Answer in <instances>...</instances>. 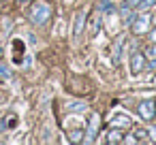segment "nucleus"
<instances>
[{
	"label": "nucleus",
	"instance_id": "1",
	"mask_svg": "<svg viewBox=\"0 0 156 145\" xmlns=\"http://www.w3.org/2000/svg\"><path fill=\"white\" fill-rule=\"evenodd\" d=\"M49 15H51V7H49L47 2H37V5L32 7V11H30V19H32V24H37V26H43V24L49 19Z\"/></svg>",
	"mask_w": 156,
	"mask_h": 145
},
{
	"label": "nucleus",
	"instance_id": "2",
	"mask_svg": "<svg viewBox=\"0 0 156 145\" xmlns=\"http://www.w3.org/2000/svg\"><path fill=\"white\" fill-rule=\"evenodd\" d=\"M139 115H141V119H145V122H150L152 117H156V100H141L139 102Z\"/></svg>",
	"mask_w": 156,
	"mask_h": 145
},
{
	"label": "nucleus",
	"instance_id": "3",
	"mask_svg": "<svg viewBox=\"0 0 156 145\" xmlns=\"http://www.w3.org/2000/svg\"><path fill=\"white\" fill-rule=\"evenodd\" d=\"M143 68H145V56L139 54V51H135V54L130 56V71L137 75V73H141Z\"/></svg>",
	"mask_w": 156,
	"mask_h": 145
},
{
	"label": "nucleus",
	"instance_id": "4",
	"mask_svg": "<svg viewBox=\"0 0 156 145\" xmlns=\"http://www.w3.org/2000/svg\"><path fill=\"white\" fill-rule=\"evenodd\" d=\"M147 24H150V15H139L135 22H133V32L135 34H141L147 30Z\"/></svg>",
	"mask_w": 156,
	"mask_h": 145
},
{
	"label": "nucleus",
	"instance_id": "5",
	"mask_svg": "<svg viewBox=\"0 0 156 145\" xmlns=\"http://www.w3.org/2000/svg\"><path fill=\"white\" fill-rule=\"evenodd\" d=\"M98 115L94 113L92 117H90V124H88V136H86V143H92L94 139H96V130H98Z\"/></svg>",
	"mask_w": 156,
	"mask_h": 145
},
{
	"label": "nucleus",
	"instance_id": "6",
	"mask_svg": "<svg viewBox=\"0 0 156 145\" xmlns=\"http://www.w3.org/2000/svg\"><path fill=\"white\" fill-rule=\"evenodd\" d=\"M111 126L113 128H126V126H130V117L128 115H118V117L111 119Z\"/></svg>",
	"mask_w": 156,
	"mask_h": 145
},
{
	"label": "nucleus",
	"instance_id": "7",
	"mask_svg": "<svg viewBox=\"0 0 156 145\" xmlns=\"http://www.w3.org/2000/svg\"><path fill=\"white\" fill-rule=\"evenodd\" d=\"M122 43H124V36L120 34V36L115 39V43H113V51H111V56H113V62H120V49H122Z\"/></svg>",
	"mask_w": 156,
	"mask_h": 145
},
{
	"label": "nucleus",
	"instance_id": "8",
	"mask_svg": "<svg viewBox=\"0 0 156 145\" xmlns=\"http://www.w3.org/2000/svg\"><path fill=\"white\" fill-rule=\"evenodd\" d=\"M83 22H86V13H79V15H77V19H75V28H73V32H75V34H79V32H81Z\"/></svg>",
	"mask_w": 156,
	"mask_h": 145
},
{
	"label": "nucleus",
	"instance_id": "9",
	"mask_svg": "<svg viewBox=\"0 0 156 145\" xmlns=\"http://www.w3.org/2000/svg\"><path fill=\"white\" fill-rule=\"evenodd\" d=\"M98 26H101V15H96V17L92 19V24H90V34H92V36L98 32Z\"/></svg>",
	"mask_w": 156,
	"mask_h": 145
},
{
	"label": "nucleus",
	"instance_id": "10",
	"mask_svg": "<svg viewBox=\"0 0 156 145\" xmlns=\"http://www.w3.org/2000/svg\"><path fill=\"white\" fill-rule=\"evenodd\" d=\"M86 107H88L86 102H69L66 109H69V111H86Z\"/></svg>",
	"mask_w": 156,
	"mask_h": 145
},
{
	"label": "nucleus",
	"instance_id": "11",
	"mask_svg": "<svg viewBox=\"0 0 156 145\" xmlns=\"http://www.w3.org/2000/svg\"><path fill=\"white\" fill-rule=\"evenodd\" d=\"M13 47H15V51H17V56H15V62H20V51L24 54V43H22V41H13Z\"/></svg>",
	"mask_w": 156,
	"mask_h": 145
},
{
	"label": "nucleus",
	"instance_id": "12",
	"mask_svg": "<svg viewBox=\"0 0 156 145\" xmlns=\"http://www.w3.org/2000/svg\"><path fill=\"white\" fill-rule=\"evenodd\" d=\"M109 143H118V141H122V134L118 132V130H111L109 132V139H107Z\"/></svg>",
	"mask_w": 156,
	"mask_h": 145
},
{
	"label": "nucleus",
	"instance_id": "13",
	"mask_svg": "<svg viewBox=\"0 0 156 145\" xmlns=\"http://www.w3.org/2000/svg\"><path fill=\"white\" fill-rule=\"evenodd\" d=\"M137 5H139V9H150V7L156 5V0H141V2H137Z\"/></svg>",
	"mask_w": 156,
	"mask_h": 145
},
{
	"label": "nucleus",
	"instance_id": "14",
	"mask_svg": "<svg viewBox=\"0 0 156 145\" xmlns=\"http://www.w3.org/2000/svg\"><path fill=\"white\" fill-rule=\"evenodd\" d=\"M9 75H11V71H9L5 64H0V77H9Z\"/></svg>",
	"mask_w": 156,
	"mask_h": 145
},
{
	"label": "nucleus",
	"instance_id": "15",
	"mask_svg": "<svg viewBox=\"0 0 156 145\" xmlns=\"http://www.w3.org/2000/svg\"><path fill=\"white\" fill-rule=\"evenodd\" d=\"M71 139H73L75 143H77V141H81V132H79V130H75V132H71Z\"/></svg>",
	"mask_w": 156,
	"mask_h": 145
},
{
	"label": "nucleus",
	"instance_id": "16",
	"mask_svg": "<svg viewBox=\"0 0 156 145\" xmlns=\"http://www.w3.org/2000/svg\"><path fill=\"white\" fill-rule=\"evenodd\" d=\"M147 56H150V58H156V47H150V49H147Z\"/></svg>",
	"mask_w": 156,
	"mask_h": 145
},
{
	"label": "nucleus",
	"instance_id": "17",
	"mask_svg": "<svg viewBox=\"0 0 156 145\" xmlns=\"http://www.w3.org/2000/svg\"><path fill=\"white\" fill-rule=\"evenodd\" d=\"M135 134H137V139H143V136H145V130H141V128H139Z\"/></svg>",
	"mask_w": 156,
	"mask_h": 145
},
{
	"label": "nucleus",
	"instance_id": "18",
	"mask_svg": "<svg viewBox=\"0 0 156 145\" xmlns=\"http://www.w3.org/2000/svg\"><path fill=\"white\" fill-rule=\"evenodd\" d=\"M124 2H126V7H135V5L139 2V0H124Z\"/></svg>",
	"mask_w": 156,
	"mask_h": 145
},
{
	"label": "nucleus",
	"instance_id": "19",
	"mask_svg": "<svg viewBox=\"0 0 156 145\" xmlns=\"http://www.w3.org/2000/svg\"><path fill=\"white\" fill-rule=\"evenodd\" d=\"M150 134H152V139L156 141V126H154V128H150Z\"/></svg>",
	"mask_w": 156,
	"mask_h": 145
},
{
	"label": "nucleus",
	"instance_id": "20",
	"mask_svg": "<svg viewBox=\"0 0 156 145\" xmlns=\"http://www.w3.org/2000/svg\"><path fill=\"white\" fill-rule=\"evenodd\" d=\"M22 2H30V0H22Z\"/></svg>",
	"mask_w": 156,
	"mask_h": 145
}]
</instances>
